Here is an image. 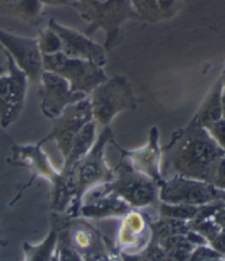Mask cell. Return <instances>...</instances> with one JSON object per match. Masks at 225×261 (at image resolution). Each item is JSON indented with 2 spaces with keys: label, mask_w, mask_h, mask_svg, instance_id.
<instances>
[{
  "label": "cell",
  "mask_w": 225,
  "mask_h": 261,
  "mask_svg": "<svg viewBox=\"0 0 225 261\" xmlns=\"http://www.w3.org/2000/svg\"><path fill=\"white\" fill-rule=\"evenodd\" d=\"M224 153L208 130L192 120L164 149L165 167L175 172V177L213 182Z\"/></svg>",
  "instance_id": "cell-1"
},
{
  "label": "cell",
  "mask_w": 225,
  "mask_h": 261,
  "mask_svg": "<svg viewBox=\"0 0 225 261\" xmlns=\"http://www.w3.org/2000/svg\"><path fill=\"white\" fill-rule=\"evenodd\" d=\"M75 8L87 28L83 31L90 36L100 30L106 35L105 48L111 50L118 44L123 27L130 20H140L132 0H75Z\"/></svg>",
  "instance_id": "cell-2"
},
{
  "label": "cell",
  "mask_w": 225,
  "mask_h": 261,
  "mask_svg": "<svg viewBox=\"0 0 225 261\" xmlns=\"http://www.w3.org/2000/svg\"><path fill=\"white\" fill-rule=\"evenodd\" d=\"M88 99L93 121L105 126L119 113L135 110L139 106L132 85L123 75L108 77L106 82L92 90Z\"/></svg>",
  "instance_id": "cell-3"
},
{
  "label": "cell",
  "mask_w": 225,
  "mask_h": 261,
  "mask_svg": "<svg viewBox=\"0 0 225 261\" xmlns=\"http://www.w3.org/2000/svg\"><path fill=\"white\" fill-rule=\"evenodd\" d=\"M42 65L43 70L63 77L72 91L85 96H89L93 89L108 79L105 67L88 61L71 59L62 52L42 56Z\"/></svg>",
  "instance_id": "cell-4"
},
{
  "label": "cell",
  "mask_w": 225,
  "mask_h": 261,
  "mask_svg": "<svg viewBox=\"0 0 225 261\" xmlns=\"http://www.w3.org/2000/svg\"><path fill=\"white\" fill-rule=\"evenodd\" d=\"M6 57V65L0 67V124L8 127L22 112L30 81L11 57Z\"/></svg>",
  "instance_id": "cell-5"
},
{
  "label": "cell",
  "mask_w": 225,
  "mask_h": 261,
  "mask_svg": "<svg viewBox=\"0 0 225 261\" xmlns=\"http://www.w3.org/2000/svg\"><path fill=\"white\" fill-rule=\"evenodd\" d=\"M159 198L169 204L197 206L214 201H225V191L206 181L173 177L164 182Z\"/></svg>",
  "instance_id": "cell-6"
},
{
  "label": "cell",
  "mask_w": 225,
  "mask_h": 261,
  "mask_svg": "<svg viewBox=\"0 0 225 261\" xmlns=\"http://www.w3.org/2000/svg\"><path fill=\"white\" fill-rule=\"evenodd\" d=\"M53 121V126L49 134L39 144H44L48 141H54L57 147L66 159L68 156L72 142L75 137L87 123L93 121L91 107L88 97L69 106L64 112Z\"/></svg>",
  "instance_id": "cell-7"
},
{
  "label": "cell",
  "mask_w": 225,
  "mask_h": 261,
  "mask_svg": "<svg viewBox=\"0 0 225 261\" xmlns=\"http://www.w3.org/2000/svg\"><path fill=\"white\" fill-rule=\"evenodd\" d=\"M41 98V110L46 118L54 120L69 106L81 101L87 96L70 89L65 79L52 71L43 70L38 82Z\"/></svg>",
  "instance_id": "cell-8"
},
{
  "label": "cell",
  "mask_w": 225,
  "mask_h": 261,
  "mask_svg": "<svg viewBox=\"0 0 225 261\" xmlns=\"http://www.w3.org/2000/svg\"><path fill=\"white\" fill-rule=\"evenodd\" d=\"M0 50H4L23 70L30 83L38 84L43 71L38 39L21 36L0 29Z\"/></svg>",
  "instance_id": "cell-9"
},
{
  "label": "cell",
  "mask_w": 225,
  "mask_h": 261,
  "mask_svg": "<svg viewBox=\"0 0 225 261\" xmlns=\"http://www.w3.org/2000/svg\"><path fill=\"white\" fill-rule=\"evenodd\" d=\"M47 27L52 29L61 39V52L64 55L71 59L95 63L101 67H105L107 65V49L104 45L93 41L90 36L65 27L55 19H49Z\"/></svg>",
  "instance_id": "cell-10"
},
{
  "label": "cell",
  "mask_w": 225,
  "mask_h": 261,
  "mask_svg": "<svg viewBox=\"0 0 225 261\" xmlns=\"http://www.w3.org/2000/svg\"><path fill=\"white\" fill-rule=\"evenodd\" d=\"M112 188L126 201L139 206L149 204L156 195L151 181L144 175H140L124 158L119 166L118 179Z\"/></svg>",
  "instance_id": "cell-11"
},
{
  "label": "cell",
  "mask_w": 225,
  "mask_h": 261,
  "mask_svg": "<svg viewBox=\"0 0 225 261\" xmlns=\"http://www.w3.org/2000/svg\"><path fill=\"white\" fill-rule=\"evenodd\" d=\"M112 140V130L106 126L91 149L71 169L77 171V181L82 189L91 184H96L98 180L108 176V167L105 162V149L107 144Z\"/></svg>",
  "instance_id": "cell-12"
},
{
  "label": "cell",
  "mask_w": 225,
  "mask_h": 261,
  "mask_svg": "<svg viewBox=\"0 0 225 261\" xmlns=\"http://www.w3.org/2000/svg\"><path fill=\"white\" fill-rule=\"evenodd\" d=\"M95 133H96V122L90 121L79 130V133L72 142L71 148L66 159H64V171L69 173L74 168L75 165L86 156V154L91 149L95 144Z\"/></svg>",
  "instance_id": "cell-13"
},
{
  "label": "cell",
  "mask_w": 225,
  "mask_h": 261,
  "mask_svg": "<svg viewBox=\"0 0 225 261\" xmlns=\"http://www.w3.org/2000/svg\"><path fill=\"white\" fill-rule=\"evenodd\" d=\"M222 92L223 82L220 79L200 108L198 114L193 118V121L197 122L200 126L208 128L214 122L222 119Z\"/></svg>",
  "instance_id": "cell-14"
},
{
  "label": "cell",
  "mask_w": 225,
  "mask_h": 261,
  "mask_svg": "<svg viewBox=\"0 0 225 261\" xmlns=\"http://www.w3.org/2000/svg\"><path fill=\"white\" fill-rule=\"evenodd\" d=\"M36 39H38V46L42 56L54 55L62 50L61 39L48 27H46L44 30L39 31V35L36 36Z\"/></svg>",
  "instance_id": "cell-15"
},
{
  "label": "cell",
  "mask_w": 225,
  "mask_h": 261,
  "mask_svg": "<svg viewBox=\"0 0 225 261\" xmlns=\"http://www.w3.org/2000/svg\"><path fill=\"white\" fill-rule=\"evenodd\" d=\"M132 5L140 20L148 23H157L163 21L157 10L156 0H132Z\"/></svg>",
  "instance_id": "cell-16"
},
{
  "label": "cell",
  "mask_w": 225,
  "mask_h": 261,
  "mask_svg": "<svg viewBox=\"0 0 225 261\" xmlns=\"http://www.w3.org/2000/svg\"><path fill=\"white\" fill-rule=\"evenodd\" d=\"M156 6L162 20L165 21L176 16L180 7V0H156Z\"/></svg>",
  "instance_id": "cell-17"
},
{
  "label": "cell",
  "mask_w": 225,
  "mask_h": 261,
  "mask_svg": "<svg viewBox=\"0 0 225 261\" xmlns=\"http://www.w3.org/2000/svg\"><path fill=\"white\" fill-rule=\"evenodd\" d=\"M214 142L225 151V119H220L206 128Z\"/></svg>",
  "instance_id": "cell-18"
},
{
  "label": "cell",
  "mask_w": 225,
  "mask_h": 261,
  "mask_svg": "<svg viewBox=\"0 0 225 261\" xmlns=\"http://www.w3.org/2000/svg\"><path fill=\"white\" fill-rule=\"evenodd\" d=\"M22 0H0V14L18 18V10Z\"/></svg>",
  "instance_id": "cell-19"
},
{
  "label": "cell",
  "mask_w": 225,
  "mask_h": 261,
  "mask_svg": "<svg viewBox=\"0 0 225 261\" xmlns=\"http://www.w3.org/2000/svg\"><path fill=\"white\" fill-rule=\"evenodd\" d=\"M213 184L216 186V188L225 191V155L221 158L219 165H217Z\"/></svg>",
  "instance_id": "cell-20"
},
{
  "label": "cell",
  "mask_w": 225,
  "mask_h": 261,
  "mask_svg": "<svg viewBox=\"0 0 225 261\" xmlns=\"http://www.w3.org/2000/svg\"><path fill=\"white\" fill-rule=\"evenodd\" d=\"M211 246L219 255H225V231H220L211 239Z\"/></svg>",
  "instance_id": "cell-21"
},
{
  "label": "cell",
  "mask_w": 225,
  "mask_h": 261,
  "mask_svg": "<svg viewBox=\"0 0 225 261\" xmlns=\"http://www.w3.org/2000/svg\"><path fill=\"white\" fill-rule=\"evenodd\" d=\"M60 261H83L78 252L69 248L68 246H61Z\"/></svg>",
  "instance_id": "cell-22"
},
{
  "label": "cell",
  "mask_w": 225,
  "mask_h": 261,
  "mask_svg": "<svg viewBox=\"0 0 225 261\" xmlns=\"http://www.w3.org/2000/svg\"><path fill=\"white\" fill-rule=\"evenodd\" d=\"M213 222L221 231H225V206L215 208V215Z\"/></svg>",
  "instance_id": "cell-23"
},
{
  "label": "cell",
  "mask_w": 225,
  "mask_h": 261,
  "mask_svg": "<svg viewBox=\"0 0 225 261\" xmlns=\"http://www.w3.org/2000/svg\"><path fill=\"white\" fill-rule=\"evenodd\" d=\"M39 3L43 7H74L75 0H39Z\"/></svg>",
  "instance_id": "cell-24"
},
{
  "label": "cell",
  "mask_w": 225,
  "mask_h": 261,
  "mask_svg": "<svg viewBox=\"0 0 225 261\" xmlns=\"http://www.w3.org/2000/svg\"><path fill=\"white\" fill-rule=\"evenodd\" d=\"M222 118L225 119V92H222Z\"/></svg>",
  "instance_id": "cell-25"
},
{
  "label": "cell",
  "mask_w": 225,
  "mask_h": 261,
  "mask_svg": "<svg viewBox=\"0 0 225 261\" xmlns=\"http://www.w3.org/2000/svg\"><path fill=\"white\" fill-rule=\"evenodd\" d=\"M52 261H56V259H53V260H52Z\"/></svg>",
  "instance_id": "cell-26"
}]
</instances>
